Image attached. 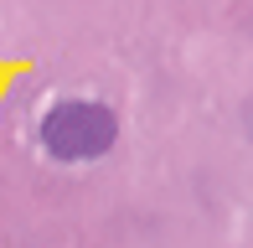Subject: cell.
<instances>
[{
  "instance_id": "obj_1",
  "label": "cell",
  "mask_w": 253,
  "mask_h": 248,
  "mask_svg": "<svg viewBox=\"0 0 253 248\" xmlns=\"http://www.w3.org/2000/svg\"><path fill=\"white\" fill-rule=\"evenodd\" d=\"M114 140H119V119L93 98H62L42 114V145L57 161H98L114 150Z\"/></svg>"
}]
</instances>
